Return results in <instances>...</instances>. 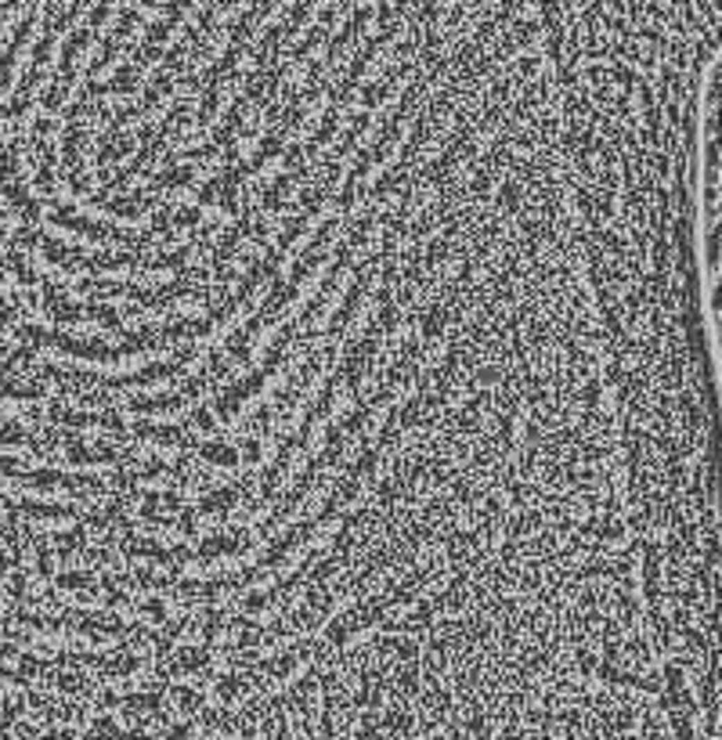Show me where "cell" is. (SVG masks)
<instances>
[{
    "label": "cell",
    "mask_w": 722,
    "mask_h": 740,
    "mask_svg": "<svg viewBox=\"0 0 722 740\" xmlns=\"http://www.w3.org/2000/svg\"><path fill=\"white\" fill-rule=\"evenodd\" d=\"M697 246H700V282H704V321L715 365V387L722 405V162L708 177L697 210Z\"/></svg>",
    "instance_id": "cell-1"
}]
</instances>
